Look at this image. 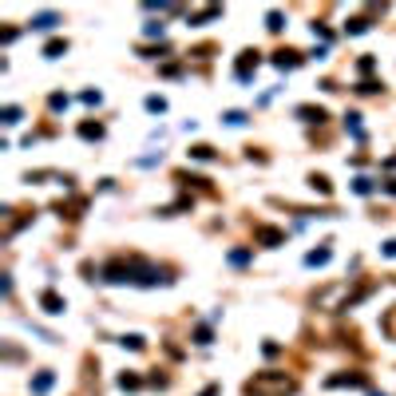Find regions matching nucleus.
<instances>
[{
	"instance_id": "nucleus-1",
	"label": "nucleus",
	"mask_w": 396,
	"mask_h": 396,
	"mask_svg": "<svg viewBox=\"0 0 396 396\" xmlns=\"http://www.w3.org/2000/svg\"><path fill=\"white\" fill-rule=\"evenodd\" d=\"M297 384L285 377V372H261L246 384V396H290Z\"/></svg>"
},
{
	"instance_id": "nucleus-2",
	"label": "nucleus",
	"mask_w": 396,
	"mask_h": 396,
	"mask_svg": "<svg viewBox=\"0 0 396 396\" xmlns=\"http://www.w3.org/2000/svg\"><path fill=\"white\" fill-rule=\"evenodd\" d=\"M40 305H44L48 313H60V309H63V301L56 297V293H44V297H40Z\"/></svg>"
},
{
	"instance_id": "nucleus-3",
	"label": "nucleus",
	"mask_w": 396,
	"mask_h": 396,
	"mask_svg": "<svg viewBox=\"0 0 396 396\" xmlns=\"http://www.w3.org/2000/svg\"><path fill=\"white\" fill-rule=\"evenodd\" d=\"M79 135H83V139H99V135H103V127H99V123H83Z\"/></svg>"
},
{
	"instance_id": "nucleus-4",
	"label": "nucleus",
	"mask_w": 396,
	"mask_h": 396,
	"mask_svg": "<svg viewBox=\"0 0 396 396\" xmlns=\"http://www.w3.org/2000/svg\"><path fill=\"white\" fill-rule=\"evenodd\" d=\"M381 325H384V333H388V337H396V309H388V313H384Z\"/></svg>"
},
{
	"instance_id": "nucleus-5",
	"label": "nucleus",
	"mask_w": 396,
	"mask_h": 396,
	"mask_svg": "<svg viewBox=\"0 0 396 396\" xmlns=\"http://www.w3.org/2000/svg\"><path fill=\"white\" fill-rule=\"evenodd\" d=\"M297 115H305V119H309V123H321V119H325V111H321V107H317V111H313V107H301Z\"/></svg>"
},
{
	"instance_id": "nucleus-6",
	"label": "nucleus",
	"mask_w": 396,
	"mask_h": 396,
	"mask_svg": "<svg viewBox=\"0 0 396 396\" xmlns=\"http://www.w3.org/2000/svg\"><path fill=\"white\" fill-rule=\"evenodd\" d=\"M258 238H261V242H270V246H274V242H281V234H277V230H270V226H266V230H258Z\"/></svg>"
},
{
	"instance_id": "nucleus-7",
	"label": "nucleus",
	"mask_w": 396,
	"mask_h": 396,
	"mask_svg": "<svg viewBox=\"0 0 396 396\" xmlns=\"http://www.w3.org/2000/svg\"><path fill=\"white\" fill-rule=\"evenodd\" d=\"M325 261H329V250H313L309 254V266H325Z\"/></svg>"
},
{
	"instance_id": "nucleus-8",
	"label": "nucleus",
	"mask_w": 396,
	"mask_h": 396,
	"mask_svg": "<svg viewBox=\"0 0 396 396\" xmlns=\"http://www.w3.org/2000/svg\"><path fill=\"white\" fill-rule=\"evenodd\" d=\"M52 24H56V16L48 12V16H36V20H32V28H52Z\"/></svg>"
},
{
	"instance_id": "nucleus-9",
	"label": "nucleus",
	"mask_w": 396,
	"mask_h": 396,
	"mask_svg": "<svg viewBox=\"0 0 396 396\" xmlns=\"http://www.w3.org/2000/svg\"><path fill=\"white\" fill-rule=\"evenodd\" d=\"M63 48H68V44H60V40H52V44H48V48H44V56H60Z\"/></svg>"
},
{
	"instance_id": "nucleus-10",
	"label": "nucleus",
	"mask_w": 396,
	"mask_h": 396,
	"mask_svg": "<svg viewBox=\"0 0 396 396\" xmlns=\"http://www.w3.org/2000/svg\"><path fill=\"white\" fill-rule=\"evenodd\" d=\"M48 384H52V377H48V372H44V377H36V384H32V388H36V392H44Z\"/></svg>"
},
{
	"instance_id": "nucleus-11",
	"label": "nucleus",
	"mask_w": 396,
	"mask_h": 396,
	"mask_svg": "<svg viewBox=\"0 0 396 396\" xmlns=\"http://www.w3.org/2000/svg\"><path fill=\"white\" fill-rule=\"evenodd\" d=\"M384 254H388V258H396V242H388V246H384Z\"/></svg>"
},
{
	"instance_id": "nucleus-12",
	"label": "nucleus",
	"mask_w": 396,
	"mask_h": 396,
	"mask_svg": "<svg viewBox=\"0 0 396 396\" xmlns=\"http://www.w3.org/2000/svg\"><path fill=\"white\" fill-rule=\"evenodd\" d=\"M214 392H218V388H206V392H202V396H214Z\"/></svg>"
}]
</instances>
